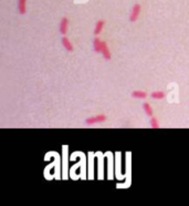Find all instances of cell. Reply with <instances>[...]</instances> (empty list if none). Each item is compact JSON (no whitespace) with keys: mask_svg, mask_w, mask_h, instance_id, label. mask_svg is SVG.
<instances>
[{"mask_svg":"<svg viewBox=\"0 0 189 206\" xmlns=\"http://www.w3.org/2000/svg\"><path fill=\"white\" fill-rule=\"evenodd\" d=\"M106 121V115L104 114H97V115H93V117H90L85 120V123L89 125L92 124H96V123H103Z\"/></svg>","mask_w":189,"mask_h":206,"instance_id":"obj_1","label":"cell"},{"mask_svg":"<svg viewBox=\"0 0 189 206\" xmlns=\"http://www.w3.org/2000/svg\"><path fill=\"white\" fill-rule=\"evenodd\" d=\"M140 11H142V7L139 4H135L133 6L131 11V15H129V21L131 22H135L136 20L138 19L139 15H140Z\"/></svg>","mask_w":189,"mask_h":206,"instance_id":"obj_2","label":"cell"},{"mask_svg":"<svg viewBox=\"0 0 189 206\" xmlns=\"http://www.w3.org/2000/svg\"><path fill=\"white\" fill-rule=\"evenodd\" d=\"M101 53L103 55V57H104L105 60H111V58H112L111 51H110L108 46L106 44L105 41H102V51H101Z\"/></svg>","mask_w":189,"mask_h":206,"instance_id":"obj_3","label":"cell"},{"mask_svg":"<svg viewBox=\"0 0 189 206\" xmlns=\"http://www.w3.org/2000/svg\"><path fill=\"white\" fill-rule=\"evenodd\" d=\"M68 28H69V19L66 17H63L60 22V33L62 35H65L68 31Z\"/></svg>","mask_w":189,"mask_h":206,"instance_id":"obj_4","label":"cell"},{"mask_svg":"<svg viewBox=\"0 0 189 206\" xmlns=\"http://www.w3.org/2000/svg\"><path fill=\"white\" fill-rule=\"evenodd\" d=\"M18 10L20 15H24L27 11V0H18Z\"/></svg>","mask_w":189,"mask_h":206,"instance_id":"obj_5","label":"cell"},{"mask_svg":"<svg viewBox=\"0 0 189 206\" xmlns=\"http://www.w3.org/2000/svg\"><path fill=\"white\" fill-rule=\"evenodd\" d=\"M62 46L65 48L66 51H70V52L73 51V46H72L71 41H70L66 37H63V38H62Z\"/></svg>","mask_w":189,"mask_h":206,"instance_id":"obj_6","label":"cell"},{"mask_svg":"<svg viewBox=\"0 0 189 206\" xmlns=\"http://www.w3.org/2000/svg\"><path fill=\"white\" fill-rule=\"evenodd\" d=\"M132 95H133V97H136V99H146L147 97V93L145 91H142V90H135V91H133Z\"/></svg>","mask_w":189,"mask_h":206,"instance_id":"obj_7","label":"cell"},{"mask_svg":"<svg viewBox=\"0 0 189 206\" xmlns=\"http://www.w3.org/2000/svg\"><path fill=\"white\" fill-rule=\"evenodd\" d=\"M104 24H105L104 20H99L96 22V24H95V28H94V35H99V33L102 31V29L104 28Z\"/></svg>","mask_w":189,"mask_h":206,"instance_id":"obj_8","label":"cell"},{"mask_svg":"<svg viewBox=\"0 0 189 206\" xmlns=\"http://www.w3.org/2000/svg\"><path fill=\"white\" fill-rule=\"evenodd\" d=\"M93 48H94V51L97 52V53L102 51V41H101L97 37L93 40Z\"/></svg>","mask_w":189,"mask_h":206,"instance_id":"obj_9","label":"cell"},{"mask_svg":"<svg viewBox=\"0 0 189 206\" xmlns=\"http://www.w3.org/2000/svg\"><path fill=\"white\" fill-rule=\"evenodd\" d=\"M151 97H153V99H155V100H162V99H164V97H165V92L157 90V91L151 92Z\"/></svg>","mask_w":189,"mask_h":206,"instance_id":"obj_10","label":"cell"},{"mask_svg":"<svg viewBox=\"0 0 189 206\" xmlns=\"http://www.w3.org/2000/svg\"><path fill=\"white\" fill-rule=\"evenodd\" d=\"M143 109L144 111H145V113H146L148 117H153V108L151 106V104L149 103H144L143 104Z\"/></svg>","mask_w":189,"mask_h":206,"instance_id":"obj_11","label":"cell"},{"mask_svg":"<svg viewBox=\"0 0 189 206\" xmlns=\"http://www.w3.org/2000/svg\"><path fill=\"white\" fill-rule=\"evenodd\" d=\"M151 126L153 128H159V122L156 117H151Z\"/></svg>","mask_w":189,"mask_h":206,"instance_id":"obj_12","label":"cell"}]
</instances>
